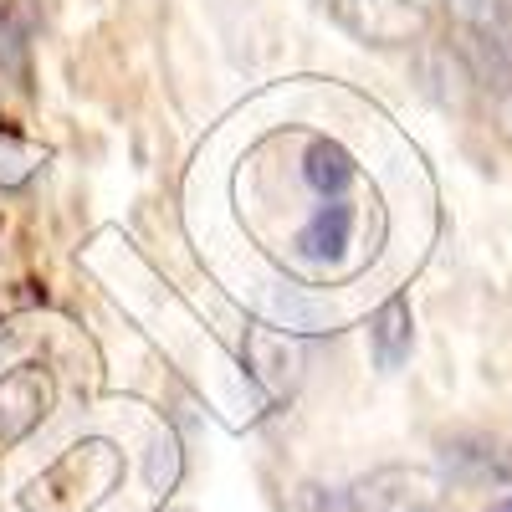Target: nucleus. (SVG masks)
<instances>
[{"mask_svg":"<svg viewBox=\"0 0 512 512\" xmlns=\"http://www.w3.org/2000/svg\"><path fill=\"white\" fill-rule=\"evenodd\" d=\"M364 262V205L318 200L287 236V267L303 282H338Z\"/></svg>","mask_w":512,"mask_h":512,"instance_id":"nucleus-1","label":"nucleus"},{"mask_svg":"<svg viewBox=\"0 0 512 512\" xmlns=\"http://www.w3.org/2000/svg\"><path fill=\"white\" fill-rule=\"evenodd\" d=\"M118 477H123V456L103 441L98 456H93V466H88V472H82V482H77V446H72V451L52 466V472L26 492V512H88V507H98V502L118 487Z\"/></svg>","mask_w":512,"mask_h":512,"instance_id":"nucleus-2","label":"nucleus"},{"mask_svg":"<svg viewBox=\"0 0 512 512\" xmlns=\"http://www.w3.org/2000/svg\"><path fill=\"white\" fill-rule=\"evenodd\" d=\"M446 487L436 472L425 466H379V472L359 477L344 497L338 512H441Z\"/></svg>","mask_w":512,"mask_h":512,"instance_id":"nucleus-3","label":"nucleus"},{"mask_svg":"<svg viewBox=\"0 0 512 512\" xmlns=\"http://www.w3.org/2000/svg\"><path fill=\"white\" fill-rule=\"evenodd\" d=\"M333 11L369 47H410L431 26L420 0H333Z\"/></svg>","mask_w":512,"mask_h":512,"instance_id":"nucleus-4","label":"nucleus"},{"mask_svg":"<svg viewBox=\"0 0 512 512\" xmlns=\"http://www.w3.org/2000/svg\"><path fill=\"white\" fill-rule=\"evenodd\" d=\"M297 185L313 200H349L359 185V154L333 134H303V144H297Z\"/></svg>","mask_w":512,"mask_h":512,"instance_id":"nucleus-5","label":"nucleus"},{"mask_svg":"<svg viewBox=\"0 0 512 512\" xmlns=\"http://www.w3.org/2000/svg\"><path fill=\"white\" fill-rule=\"evenodd\" d=\"M47 405H52L47 369H36V364L11 369L6 379H0V446L26 441L41 425V415H47Z\"/></svg>","mask_w":512,"mask_h":512,"instance_id":"nucleus-6","label":"nucleus"},{"mask_svg":"<svg viewBox=\"0 0 512 512\" xmlns=\"http://www.w3.org/2000/svg\"><path fill=\"white\" fill-rule=\"evenodd\" d=\"M410 349H415V313H410V297L395 292L369 318V359L379 374H395L410 359Z\"/></svg>","mask_w":512,"mask_h":512,"instance_id":"nucleus-7","label":"nucleus"},{"mask_svg":"<svg viewBox=\"0 0 512 512\" xmlns=\"http://www.w3.org/2000/svg\"><path fill=\"white\" fill-rule=\"evenodd\" d=\"M502 446L492 436H456L446 441V472L456 482H507L512 456H497Z\"/></svg>","mask_w":512,"mask_h":512,"instance_id":"nucleus-8","label":"nucleus"},{"mask_svg":"<svg viewBox=\"0 0 512 512\" xmlns=\"http://www.w3.org/2000/svg\"><path fill=\"white\" fill-rule=\"evenodd\" d=\"M267 318H272V328H292V333H318V328H328L333 323V313H328V303L323 297H313L308 287H267Z\"/></svg>","mask_w":512,"mask_h":512,"instance_id":"nucleus-9","label":"nucleus"},{"mask_svg":"<svg viewBox=\"0 0 512 512\" xmlns=\"http://www.w3.org/2000/svg\"><path fill=\"white\" fill-rule=\"evenodd\" d=\"M36 6L31 0H6L0 6V67H6L11 77L26 82L31 72V36H36Z\"/></svg>","mask_w":512,"mask_h":512,"instance_id":"nucleus-10","label":"nucleus"},{"mask_svg":"<svg viewBox=\"0 0 512 512\" xmlns=\"http://www.w3.org/2000/svg\"><path fill=\"white\" fill-rule=\"evenodd\" d=\"M441 6L466 31H492V21H497V0H441Z\"/></svg>","mask_w":512,"mask_h":512,"instance_id":"nucleus-11","label":"nucleus"},{"mask_svg":"<svg viewBox=\"0 0 512 512\" xmlns=\"http://www.w3.org/2000/svg\"><path fill=\"white\" fill-rule=\"evenodd\" d=\"M492 512H512V492H507V497H502V502H497Z\"/></svg>","mask_w":512,"mask_h":512,"instance_id":"nucleus-12","label":"nucleus"}]
</instances>
